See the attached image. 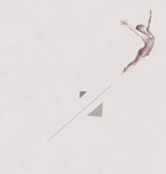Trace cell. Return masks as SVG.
I'll return each mask as SVG.
<instances>
[{
  "label": "cell",
  "mask_w": 166,
  "mask_h": 174,
  "mask_svg": "<svg viewBox=\"0 0 166 174\" xmlns=\"http://www.w3.org/2000/svg\"><path fill=\"white\" fill-rule=\"evenodd\" d=\"M103 107H104V104L101 102V104L99 105L98 107H97V108H96V109H94V112L89 113L88 116H89V117H91V116H96V117L101 118V117H103Z\"/></svg>",
  "instance_id": "obj_1"
}]
</instances>
